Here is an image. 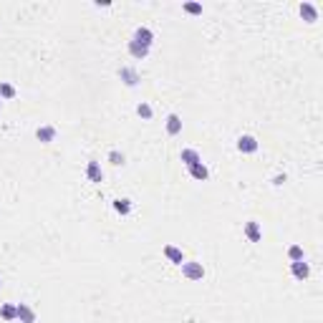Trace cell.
<instances>
[{
    "label": "cell",
    "instance_id": "cell-15",
    "mask_svg": "<svg viewBox=\"0 0 323 323\" xmlns=\"http://www.w3.org/2000/svg\"><path fill=\"white\" fill-rule=\"evenodd\" d=\"M179 159H182L187 167H192V164H197V162H202L200 159V154L195 152V149H182V154H179Z\"/></svg>",
    "mask_w": 323,
    "mask_h": 323
},
{
    "label": "cell",
    "instance_id": "cell-3",
    "mask_svg": "<svg viewBox=\"0 0 323 323\" xmlns=\"http://www.w3.org/2000/svg\"><path fill=\"white\" fill-rule=\"evenodd\" d=\"M238 152H242V154H253V152H257V139L255 136H240L238 139Z\"/></svg>",
    "mask_w": 323,
    "mask_h": 323
},
{
    "label": "cell",
    "instance_id": "cell-21",
    "mask_svg": "<svg viewBox=\"0 0 323 323\" xmlns=\"http://www.w3.org/2000/svg\"><path fill=\"white\" fill-rule=\"evenodd\" d=\"M185 13H189V16H200L202 5L200 3H185Z\"/></svg>",
    "mask_w": 323,
    "mask_h": 323
},
{
    "label": "cell",
    "instance_id": "cell-17",
    "mask_svg": "<svg viewBox=\"0 0 323 323\" xmlns=\"http://www.w3.org/2000/svg\"><path fill=\"white\" fill-rule=\"evenodd\" d=\"M288 257H290L293 263L303 260V248H301V245H290V248H288Z\"/></svg>",
    "mask_w": 323,
    "mask_h": 323
},
{
    "label": "cell",
    "instance_id": "cell-14",
    "mask_svg": "<svg viewBox=\"0 0 323 323\" xmlns=\"http://www.w3.org/2000/svg\"><path fill=\"white\" fill-rule=\"evenodd\" d=\"M129 53H132L136 61H141V58H147V56H149V48L139 46V43H134V41H129Z\"/></svg>",
    "mask_w": 323,
    "mask_h": 323
},
{
    "label": "cell",
    "instance_id": "cell-22",
    "mask_svg": "<svg viewBox=\"0 0 323 323\" xmlns=\"http://www.w3.org/2000/svg\"><path fill=\"white\" fill-rule=\"evenodd\" d=\"M109 162H111V164H124V154L111 152V154H109Z\"/></svg>",
    "mask_w": 323,
    "mask_h": 323
},
{
    "label": "cell",
    "instance_id": "cell-8",
    "mask_svg": "<svg viewBox=\"0 0 323 323\" xmlns=\"http://www.w3.org/2000/svg\"><path fill=\"white\" fill-rule=\"evenodd\" d=\"M35 136H38V141H43V144H51V141L56 139V126H38Z\"/></svg>",
    "mask_w": 323,
    "mask_h": 323
},
{
    "label": "cell",
    "instance_id": "cell-13",
    "mask_svg": "<svg viewBox=\"0 0 323 323\" xmlns=\"http://www.w3.org/2000/svg\"><path fill=\"white\" fill-rule=\"evenodd\" d=\"M119 76H121V81H124L126 86H136V84H139V76H136L134 68H121Z\"/></svg>",
    "mask_w": 323,
    "mask_h": 323
},
{
    "label": "cell",
    "instance_id": "cell-4",
    "mask_svg": "<svg viewBox=\"0 0 323 323\" xmlns=\"http://www.w3.org/2000/svg\"><path fill=\"white\" fill-rule=\"evenodd\" d=\"M245 238H248L250 242H260V240H263L260 225H257V222H253V220H250V222H245Z\"/></svg>",
    "mask_w": 323,
    "mask_h": 323
},
{
    "label": "cell",
    "instance_id": "cell-5",
    "mask_svg": "<svg viewBox=\"0 0 323 323\" xmlns=\"http://www.w3.org/2000/svg\"><path fill=\"white\" fill-rule=\"evenodd\" d=\"M301 18L306 20V23H316L318 20V10H316V5L313 3H301Z\"/></svg>",
    "mask_w": 323,
    "mask_h": 323
},
{
    "label": "cell",
    "instance_id": "cell-1",
    "mask_svg": "<svg viewBox=\"0 0 323 323\" xmlns=\"http://www.w3.org/2000/svg\"><path fill=\"white\" fill-rule=\"evenodd\" d=\"M182 275L187 278V280H202L204 278V268H202V263H182Z\"/></svg>",
    "mask_w": 323,
    "mask_h": 323
},
{
    "label": "cell",
    "instance_id": "cell-7",
    "mask_svg": "<svg viewBox=\"0 0 323 323\" xmlns=\"http://www.w3.org/2000/svg\"><path fill=\"white\" fill-rule=\"evenodd\" d=\"M164 255H167V260L174 263V265H182L185 263V255L179 248H174V245H164Z\"/></svg>",
    "mask_w": 323,
    "mask_h": 323
},
{
    "label": "cell",
    "instance_id": "cell-2",
    "mask_svg": "<svg viewBox=\"0 0 323 323\" xmlns=\"http://www.w3.org/2000/svg\"><path fill=\"white\" fill-rule=\"evenodd\" d=\"M16 316H18L20 323H35V311L28 303H18L16 306Z\"/></svg>",
    "mask_w": 323,
    "mask_h": 323
},
{
    "label": "cell",
    "instance_id": "cell-11",
    "mask_svg": "<svg viewBox=\"0 0 323 323\" xmlns=\"http://www.w3.org/2000/svg\"><path fill=\"white\" fill-rule=\"evenodd\" d=\"M290 273H293V278H298V280H306L308 275H311V268H308V263L298 260V263H293V265H290Z\"/></svg>",
    "mask_w": 323,
    "mask_h": 323
},
{
    "label": "cell",
    "instance_id": "cell-10",
    "mask_svg": "<svg viewBox=\"0 0 323 323\" xmlns=\"http://www.w3.org/2000/svg\"><path fill=\"white\" fill-rule=\"evenodd\" d=\"M86 177L91 179V182H104V172H101V167H99V162H88V167H86Z\"/></svg>",
    "mask_w": 323,
    "mask_h": 323
},
{
    "label": "cell",
    "instance_id": "cell-19",
    "mask_svg": "<svg viewBox=\"0 0 323 323\" xmlns=\"http://www.w3.org/2000/svg\"><path fill=\"white\" fill-rule=\"evenodd\" d=\"M0 316H3L5 321H16L18 316H16V306H3L0 308Z\"/></svg>",
    "mask_w": 323,
    "mask_h": 323
},
{
    "label": "cell",
    "instance_id": "cell-23",
    "mask_svg": "<svg viewBox=\"0 0 323 323\" xmlns=\"http://www.w3.org/2000/svg\"><path fill=\"white\" fill-rule=\"evenodd\" d=\"M0 286H3V280H0Z\"/></svg>",
    "mask_w": 323,
    "mask_h": 323
},
{
    "label": "cell",
    "instance_id": "cell-6",
    "mask_svg": "<svg viewBox=\"0 0 323 323\" xmlns=\"http://www.w3.org/2000/svg\"><path fill=\"white\" fill-rule=\"evenodd\" d=\"M152 41H154V33H152L149 28H136V33H134V43L149 48V46H152Z\"/></svg>",
    "mask_w": 323,
    "mask_h": 323
},
{
    "label": "cell",
    "instance_id": "cell-20",
    "mask_svg": "<svg viewBox=\"0 0 323 323\" xmlns=\"http://www.w3.org/2000/svg\"><path fill=\"white\" fill-rule=\"evenodd\" d=\"M136 114L141 116V119H152V106H149V104H144V101H141V104L136 106Z\"/></svg>",
    "mask_w": 323,
    "mask_h": 323
},
{
    "label": "cell",
    "instance_id": "cell-18",
    "mask_svg": "<svg viewBox=\"0 0 323 323\" xmlns=\"http://www.w3.org/2000/svg\"><path fill=\"white\" fill-rule=\"evenodd\" d=\"M0 99H16V88L10 84H0Z\"/></svg>",
    "mask_w": 323,
    "mask_h": 323
},
{
    "label": "cell",
    "instance_id": "cell-9",
    "mask_svg": "<svg viewBox=\"0 0 323 323\" xmlns=\"http://www.w3.org/2000/svg\"><path fill=\"white\" fill-rule=\"evenodd\" d=\"M179 132H182V119H179L177 114H170V116H167V134L177 136Z\"/></svg>",
    "mask_w": 323,
    "mask_h": 323
},
{
    "label": "cell",
    "instance_id": "cell-12",
    "mask_svg": "<svg viewBox=\"0 0 323 323\" xmlns=\"http://www.w3.org/2000/svg\"><path fill=\"white\" fill-rule=\"evenodd\" d=\"M189 174L195 177V179H200V182H204V179L210 177V172H207V167H204L202 162H197V164H192L189 167Z\"/></svg>",
    "mask_w": 323,
    "mask_h": 323
},
{
    "label": "cell",
    "instance_id": "cell-16",
    "mask_svg": "<svg viewBox=\"0 0 323 323\" xmlns=\"http://www.w3.org/2000/svg\"><path fill=\"white\" fill-rule=\"evenodd\" d=\"M114 210L119 212V215H129V212H132V200H116L114 202Z\"/></svg>",
    "mask_w": 323,
    "mask_h": 323
}]
</instances>
